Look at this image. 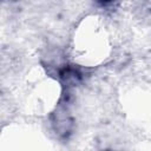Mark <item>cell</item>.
Instances as JSON below:
<instances>
[{"instance_id": "1", "label": "cell", "mask_w": 151, "mask_h": 151, "mask_svg": "<svg viewBox=\"0 0 151 151\" xmlns=\"http://www.w3.org/2000/svg\"><path fill=\"white\" fill-rule=\"evenodd\" d=\"M60 78L66 83V84H70V85H76L80 78H81V74L78 70H76L74 67H70V66H66L64 67L61 71H60Z\"/></svg>"}]
</instances>
